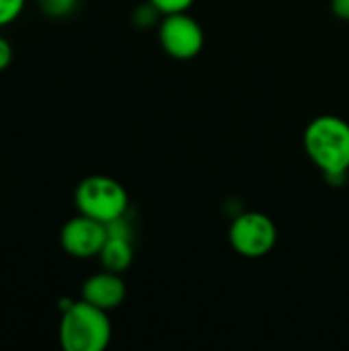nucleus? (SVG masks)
Listing matches in <instances>:
<instances>
[{"label":"nucleus","mask_w":349,"mask_h":351,"mask_svg":"<svg viewBox=\"0 0 349 351\" xmlns=\"http://www.w3.org/2000/svg\"><path fill=\"white\" fill-rule=\"evenodd\" d=\"M304 150L329 181L349 171V123L337 115H319L304 130Z\"/></svg>","instance_id":"obj_1"},{"label":"nucleus","mask_w":349,"mask_h":351,"mask_svg":"<svg viewBox=\"0 0 349 351\" xmlns=\"http://www.w3.org/2000/svg\"><path fill=\"white\" fill-rule=\"evenodd\" d=\"M58 339L64 351H103L113 335L107 311L86 302L72 300L64 311H60Z\"/></svg>","instance_id":"obj_2"},{"label":"nucleus","mask_w":349,"mask_h":351,"mask_svg":"<svg viewBox=\"0 0 349 351\" xmlns=\"http://www.w3.org/2000/svg\"><path fill=\"white\" fill-rule=\"evenodd\" d=\"M74 206L78 214L107 224L119 216H125L130 197L125 187L113 177L88 175L74 189Z\"/></svg>","instance_id":"obj_3"},{"label":"nucleus","mask_w":349,"mask_h":351,"mask_svg":"<svg viewBox=\"0 0 349 351\" xmlns=\"http://www.w3.org/2000/svg\"><path fill=\"white\" fill-rule=\"evenodd\" d=\"M228 241L241 257L261 259L276 247L278 228L267 214L245 212L232 220L228 228Z\"/></svg>","instance_id":"obj_4"},{"label":"nucleus","mask_w":349,"mask_h":351,"mask_svg":"<svg viewBox=\"0 0 349 351\" xmlns=\"http://www.w3.org/2000/svg\"><path fill=\"white\" fill-rule=\"evenodd\" d=\"M160 47L175 60H193L204 49V29L202 25L185 12L163 14L158 25Z\"/></svg>","instance_id":"obj_5"},{"label":"nucleus","mask_w":349,"mask_h":351,"mask_svg":"<svg viewBox=\"0 0 349 351\" xmlns=\"http://www.w3.org/2000/svg\"><path fill=\"white\" fill-rule=\"evenodd\" d=\"M105 241H107L105 224L84 214H76L60 230V245L64 253L74 259L99 257Z\"/></svg>","instance_id":"obj_6"},{"label":"nucleus","mask_w":349,"mask_h":351,"mask_svg":"<svg viewBox=\"0 0 349 351\" xmlns=\"http://www.w3.org/2000/svg\"><path fill=\"white\" fill-rule=\"evenodd\" d=\"M125 294L128 292H125V282H123L121 274L107 271V269L86 278L80 288L82 300H86L107 313L121 306V302L125 300Z\"/></svg>","instance_id":"obj_7"},{"label":"nucleus","mask_w":349,"mask_h":351,"mask_svg":"<svg viewBox=\"0 0 349 351\" xmlns=\"http://www.w3.org/2000/svg\"><path fill=\"white\" fill-rule=\"evenodd\" d=\"M99 261H101L103 269H107V271L123 274L125 269H130V265L134 261L132 239L107 237V241L99 253Z\"/></svg>","instance_id":"obj_8"},{"label":"nucleus","mask_w":349,"mask_h":351,"mask_svg":"<svg viewBox=\"0 0 349 351\" xmlns=\"http://www.w3.org/2000/svg\"><path fill=\"white\" fill-rule=\"evenodd\" d=\"M27 0H0V29L12 25L25 10Z\"/></svg>","instance_id":"obj_9"},{"label":"nucleus","mask_w":349,"mask_h":351,"mask_svg":"<svg viewBox=\"0 0 349 351\" xmlns=\"http://www.w3.org/2000/svg\"><path fill=\"white\" fill-rule=\"evenodd\" d=\"M78 0H37L39 8L47 14V16H66L74 10Z\"/></svg>","instance_id":"obj_10"},{"label":"nucleus","mask_w":349,"mask_h":351,"mask_svg":"<svg viewBox=\"0 0 349 351\" xmlns=\"http://www.w3.org/2000/svg\"><path fill=\"white\" fill-rule=\"evenodd\" d=\"M160 14H173V12H185L195 0H148Z\"/></svg>","instance_id":"obj_11"},{"label":"nucleus","mask_w":349,"mask_h":351,"mask_svg":"<svg viewBox=\"0 0 349 351\" xmlns=\"http://www.w3.org/2000/svg\"><path fill=\"white\" fill-rule=\"evenodd\" d=\"M107 228V237H119V239H132V226L125 220V216H119L111 222L105 224Z\"/></svg>","instance_id":"obj_12"},{"label":"nucleus","mask_w":349,"mask_h":351,"mask_svg":"<svg viewBox=\"0 0 349 351\" xmlns=\"http://www.w3.org/2000/svg\"><path fill=\"white\" fill-rule=\"evenodd\" d=\"M12 58H14V49L10 41L4 35H0V72H4L12 64Z\"/></svg>","instance_id":"obj_13"},{"label":"nucleus","mask_w":349,"mask_h":351,"mask_svg":"<svg viewBox=\"0 0 349 351\" xmlns=\"http://www.w3.org/2000/svg\"><path fill=\"white\" fill-rule=\"evenodd\" d=\"M331 10L337 19L349 21V0H331Z\"/></svg>","instance_id":"obj_14"}]
</instances>
